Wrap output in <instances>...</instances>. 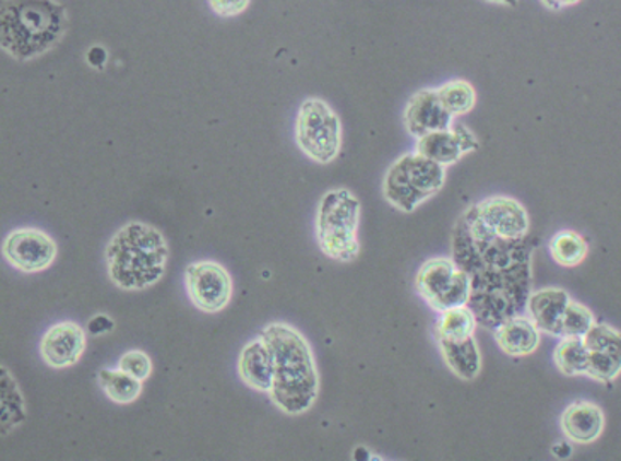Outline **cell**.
Returning <instances> with one entry per match:
<instances>
[{
	"instance_id": "obj_27",
	"label": "cell",
	"mask_w": 621,
	"mask_h": 461,
	"mask_svg": "<svg viewBox=\"0 0 621 461\" xmlns=\"http://www.w3.org/2000/svg\"><path fill=\"white\" fill-rule=\"evenodd\" d=\"M594 323L596 320H594L593 311L583 303L571 299L563 315L562 339L563 336H584L593 329Z\"/></svg>"
},
{
	"instance_id": "obj_4",
	"label": "cell",
	"mask_w": 621,
	"mask_h": 461,
	"mask_svg": "<svg viewBox=\"0 0 621 461\" xmlns=\"http://www.w3.org/2000/svg\"><path fill=\"white\" fill-rule=\"evenodd\" d=\"M67 28L65 8L56 0H4L0 47L12 59H35L59 44Z\"/></svg>"
},
{
	"instance_id": "obj_32",
	"label": "cell",
	"mask_w": 621,
	"mask_h": 461,
	"mask_svg": "<svg viewBox=\"0 0 621 461\" xmlns=\"http://www.w3.org/2000/svg\"><path fill=\"white\" fill-rule=\"evenodd\" d=\"M545 8L550 9V11H562V9L574 8V5L581 4L583 0H539Z\"/></svg>"
},
{
	"instance_id": "obj_5",
	"label": "cell",
	"mask_w": 621,
	"mask_h": 461,
	"mask_svg": "<svg viewBox=\"0 0 621 461\" xmlns=\"http://www.w3.org/2000/svg\"><path fill=\"white\" fill-rule=\"evenodd\" d=\"M360 202L347 188L321 197L317 215V238L321 251L336 262H354L360 253L357 238Z\"/></svg>"
},
{
	"instance_id": "obj_2",
	"label": "cell",
	"mask_w": 621,
	"mask_h": 461,
	"mask_svg": "<svg viewBox=\"0 0 621 461\" xmlns=\"http://www.w3.org/2000/svg\"><path fill=\"white\" fill-rule=\"evenodd\" d=\"M274 356V385L270 399L282 412L299 415L314 405L320 376L311 345L301 332L286 323H272L262 332Z\"/></svg>"
},
{
	"instance_id": "obj_26",
	"label": "cell",
	"mask_w": 621,
	"mask_h": 461,
	"mask_svg": "<svg viewBox=\"0 0 621 461\" xmlns=\"http://www.w3.org/2000/svg\"><path fill=\"white\" fill-rule=\"evenodd\" d=\"M24 421L23 397L17 390L16 381L11 378L5 369H2V426L11 430L20 426Z\"/></svg>"
},
{
	"instance_id": "obj_21",
	"label": "cell",
	"mask_w": 621,
	"mask_h": 461,
	"mask_svg": "<svg viewBox=\"0 0 621 461\" xmlns=\"http://www.w3.org/2000/svg\"><path fill=\"white\" fill-rule=\"evenodd\" d=\"M477 327V317L468 305L445 309L439 314L435 339L447 342L465 341L469 336H475Z\"/></svg>"
},
{
	"instance_id": "obj_19",
	"label": "cell",
	"mask_w": 621,
	"mask_h": 461,
	"mask_svg": "<svg viewBox=\"0 0 621 461\" xmlns=\"http://www.w3.org/2000/svg\"><path fill=\"white\" fill-rule=\"evenodd\" d=\"M239 378L259 391L272 390L274 385V356L263 339L248 342L239 357Z\"/></svg>"
},
{
	"instance_id": "obj_22",
	"label": "cell",
	"mask_w": 621,
	"mask_h": 461,
	"mask_svg": "<svg viewBox=\"0 0 621 461\" xmlns=\"http://www.w3.org/2000/svg\"><path fill=\"white\" fill-rule=\"evenodd\" d=\"M551 259L559 265L572 269L581 265L589 253V245L575 230H559L548 243Z\"/></svg>"
},
{
	"instance_id": "obj_34",
	"label": "cell",
	"mask_w": 621,
	"mask_h": 461,
	"mask_svg": "<svg viewBox=\"0 0 621 461\" xmlns=\"http://www.w3.org/2000/svg\"><path fill=\"white\" fill-rule=\"evenodd\" d=\"M489 4L505 5V8H516L520 4V0H485Z\"/></svg>"
},
{
	"instance_id": "obj_24",
	"label": "cell",
	"mask_w": 621,
	"mask_h": 461,
	"mask_svg": "<svg viewBox=\"0 0 621 461\" xmlns=\"http://www.w3.org/2000/svg\"><path fill=\"white\" fill-rule=\"evenodd\" d=\"M553 360L562 375H587L589 369V352L583 336H563L553 352Z\"/></svg>"
},
{
	"instance_id": "obj_14",
	"label": "cell",
	"mask_w": 621,
	"mask_h": 461,
	"mask_svg": "<svg viewBox=\"0 0 621 461\" xmlns=\"http://www.w3.org/2000/svg\"><path fill=\"white\" fill-rule=\"evenodd\" d=\"M403 121L411 138L422 139L429 133L447 130L454 126V117L445 110L438 90H420L408 99Z\"/></svg>"
},
{
	"instance_id": "obj_11",
	"label": "cell",
	"mask_w": 621,
	"mask_h": 461,
	"mask_svg": "<svg viewBox=\"0 0 621 461\" xmlns=\"http://www.w3.org/2000/svg\"><path fill=\"white\" fill-rule=\"evenodd\" d=\"M478 220L497 236L504 239H523L529 236L528 211L512 197L495 196L471 205Z\"/></svg>"
},
{
	"instance_id": "obj_31",
	"label": "cell",
	"mask_w": 621,
	"mask_h": 461,
	"mask_svg": "<svg viewBox=\"0 0 621 461\" xmlns=\"http://www.w3.org/2000/svg\"><path fill=\"white\" fill-rule=\"evenodd\" d=\"M106 60H108V54H106L103 47H93L87 51V62H89L94 69H101Z\"/></svg>"
},
{
	"instance_id": "obj_29",
	"label": "cell",
	"mask_w": 621,
	"mask_h": 461,
	"mask_svg": "<svg viewBox=\"0 0 621 461\" xmlns=\"http://www.w3.org/2000/svg\"><path fill=\"white\" fill-rule=\"evenodd\" d=\"M251 0H208L212 11L220 17H235L247 11Z\"/></svg>"
},
{
	"instance_id": "obj_3",
	"label": "cell",
	"mask_w": 621,
	"mask_h": 461,
	"mask_svg": "<svg viewBox=\"0 0 621 461\" xmlns=\"http://www.w3.org/2000/svg\"><path fill=\"white\" fill-rule=\"evenodd\" d=\"M169 248L165 236L151 224L132 221L115 233L105 250L108 275L123 291L154 286L165 275Z\"/></svg>"
},
{
	"instance_id": "obj_1",
	"label": "cell",
	"mask_w": 621,
	"mask_h": 461,
	"mask_svg": "<svg viewBox=\"0 0 621 461\" xmlns=\"http://www.w3.org/2000/svg\"><path fill=\"white\" fill-rule=\"evenodd\" d=\"M533 243L504 239L485 226L471 209L453 233V260L471 281L469 308L478 324L495 330L507 318L524 315L532 294Z\"/></svg>"
},
{
	"instance_id": "obj_18",
	"label": "cell",
	"mask_w": 621,
	"mask_h": 461,
	"mask_svg": "<svg viewBox=\"0 0 621 461\" xmlns=\"http://www.w3.org/2000/svg\"><path fill=\"white\" fill-rule=\"evenodd\" d=\"M493 339L507 356L528 357L539 347L541 333L529 315H517L502 321L493 330Z\"/></svg>"
},
{
	"instance_id": "obj_13",
	"label": "cell",
	"mask_w": 621,
	"mask_h": 461,
	"mask_svg": "<svg viewBox=\"0 0 621 461\" xmlns=\"http://www.w3.org/2000/svg\"><path fill=\"white\" fill-rule=\"evenodd\" d=\"M480 149V141L468 127L453 126L447 130H439V132L429 133L426 138L418 139V154L435 161L442 166H453L466 154L475 153Z\"/></svg>"
},
{
	"instance_id": "obj_10",
	"label": "cell",
	"mask_w": 621,
	"mask_h": 461,
	"mask_svg": "<svg viewBox=\"0 0 621 461\" xmlns=\"http://www.w3.org/2000/svg\"><path fill=\"white\" fill-rule=\"evenodd\" d=\"M5 260L24 274H36L56 262L57 245L47 233L33 227L12 230L2 247Z\"/></svg>"
},
{
	"instance_id": "obj_7",
	"label": "cell",
	"mask_w": 621,
	"mask_h": 461,
	"mask_svg": "<svg viewBox=\"0 0 621 461\" xmlns=\"http://www.w3.org/2000/svg\"><path fill=\"white\" fill-rule=\"evenodd\" d=\"M296 142L302 153L318 165H329L342 147L341 118L323 99L302 103L296 118Z\"/></svg>"
},
{
	"instance_id": "obj_9",
	"label": "cell",
	"mask_w": 621,
	"mask_h": 461,
	"mask_svg": "<svg viewBox=\"0 0 621 461\" xmlns=\"http://www.w3.org/2000/svg\"><path fill=\"white\" fill-rule=\"evenodd\" d=\"M184 286L190 302L204 314H217L231 302V275L217 262L190 263Z\"/></svg>"
},
{
	"instance_id": "obj_20",
	"label": "cell",
	"mask_w": 621,
	"mask_h": 461,
	"mask_svg": "<svg viewBox=\"0 0 621 461\" xmlns=\"http://www.w3.org/2000/svg\"><path fill=\"white\" fill-rule=\"evenodd\" d=\"M442 360L457 378L474 381L481 373V352L475 336L465 341H438Z\"/></svg>"
},
{
	"instance_id": "obj_28",
	"label": "cell",
	"mask_w": 621,
	"mask_h": 461,
	"mask_svg": "<svg viewBox=\"0 0 621 461\" xmlns=\"http://www.w3.org/2000/svg\"><path fill=\"white\" fill-rule=\"evenodd\" d=\"M118 368H120L121 371L129 373L133 378L144 381V379H147L151 373H153V360H151V357H148L145 352L130 351L120 357Z\"/></svg>"
},
{
	"instance_id": "obj_17",
	"label": "cell",
	"mask_w": 621,
	"mask_h": 461,
	"mask_svg": "<svg viewBox=\"0 0 621 461\" xmlns=\"http://www.w3.org/2000/svg\"><path fill=\"white\" fill-rule=\"evenodd\" d=\"M569 303H571V296L566 291L560 287H547V289H538L529 294L526 311L535 321L539 332L562 339L563 315H565Z\"/></svg>"
},
{
	"instance_id": "obj_23",
	"label": "cell",
	"mask_w": 621,
	"mask_h": 461,
	"mask_svg": "<svg viewBox=\"0 0 621 461\" xmlns=\"http://www.w3.org/2000/svg\"><path fill=\"white\" fill-rule=\"evenodd\" d=\"M99 387L105 391L108 399L114 402L126 403L135 402L142 393L141 379L133 378L129 373L118 369H101L98 373Z\"/></svg>"
},
{
	"instance_id": "obj_16",
	"label": "cell",
	"mask_w": 621,
	"mask_h": 461,
	"mask_svg": "<svg viewBox=\"0 0 621 461\" xmlns=\"http://www.w3.org/2000/svg\"><path fill=\"white\" fill-rule=\"evenodd\" d=\"M560 427L569 441L590 445L605 430V414L596 403L578 400L563 411Z\"/></svg>"
},
{
	"instance_id": "obj_15",
	"label": "cell",
	"mask_w": 621,
	"mask_h": 461,
	"mask_svg": "<svg viewBox=\"0 0 621 461\" xmlns=\"http://www.w3.org/2000/svg\"><path fill=\"white\" fill-rule=\"evenodd\" d=\"M86 351V332L74 321L57 323L39 342V354L50 368L63 369L74 366Z\"/></svg>"
},
{
	"instance_id": "obj_30",
	"label": "cell",
	"mask_w": 621,
	"mask_h": 461,
	"mask_svg": "<svg viewBox=\"0 0 621 461\" xmlns=\"http://www.w3.org/2000/svg\"><path fill=\"white\" fill-rule=\"evenodd\" d=\"M114 327V320L110 317H106V315H96L87 324L91 335H103V333L111 332Z\"/></svg>"
},
{
	"instance_id": "obj_25",
	"label": "cell",
	"mask_w": 621,
	"mask_h": 461,
	"mask_svg": "<svg viewBox=\"0 0 621 461\" xmlns=\"http://www.w3.org/2000/svg\"><path fill=\"white\" fill-rule=\"evenodd\" d=\"M439 98L445 110L453 117H462L475 110L477 106V91L465 79H453L450 83L438 87Z\"/></svg>"
},
{
	"instance_id": "obj_6",
	"label": "cell",
	"mask_w": 621,
	"mask_h": 461,
	"mask_svg": "<svg viewBox=\"0 0 621 461\" xmlns=\"http://www.w3.org/2000/svg\"><path fill=\"white\" fill-rule=\"evenodd\" d=\"M445 185V166L415 153L403 154L387 168L383 196L398 211H417L423 202L441 192Z\"/></svg>"
},
{
	"instance_id": "obj_12",
	"label": "cell",
	"mask_w": 621,
	"mask_h": 461,
	"mask_svg": "<svg viewBox=\"0 0 621 461\" xmlns=\"http://www.w3.org/2000/svg\"><path fill=\"white\" fill-rule=\"evenodd\" d=\"M589 352L587 376L599 383H613L621 375V332L605 323H594L583 336Z\"/></svg>"
},
{
	"instance_id": "obj_33",
	"label": "cell",
	"mask_w": 621,
	"mask_h": 461,
	"mask_svg": "<svg viewBox=\"0 0 621 461\" xmlns=\"http://www.w3.org/2000/svg\"><path fill=\"white\" fill-rule=\"evenodd\" d=\"M553 454H556V457L559 458H566V457H571L572 454V448L569 445H565V442H562V445H556L553 446Z\"/></svg>"
},
{
	"instance_id": "obj_8",
	"label": "cell",
	"mask_w": 621,
	"mask_h": 461,
	"mask_svg": "<svg viewBox=\"0 0 621 461\" xmlns=\"http://www.w3.org/2000/svg\"><path fill=\"white\" fill-rule=\"evenodd\" d=\"M415 289L430 308L442 314L445 309L468 305L471 281L453 259H430L415 275Z\"/></svg>"
}]
</instances>
